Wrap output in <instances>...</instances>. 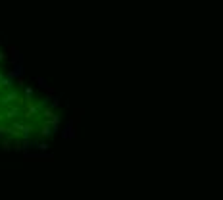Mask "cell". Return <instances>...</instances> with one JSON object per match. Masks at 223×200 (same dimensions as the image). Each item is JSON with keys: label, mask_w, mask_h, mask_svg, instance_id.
Listing matches in <instances>:
<instances>
[{"label": "cell", "mask_w": 223, "mask_h": 200, "mask_svg": "<svg viewBox=\"0 0 223 200\" xmlns=\"http://www.w3.org/2000/svg\"><path fill=\"white\" fill-rule=\"evenodd\" d=\"M17 116V108H10L8 110V117H16Z\"/></svg>", "instance_id": "obj_3"}, {"label": "cell", "mask_w": 223, "mask_h": 200, "mask_svg": "<svg viewBox=\"0 0 223 200\" xmlns=\"http://www.w3.org/2000/svg\"><path fill=\"white\" fill-rule=\"evenodd\" d=\"M2 60H6V54H4V52H0V62H2Z\"/></svg>", "instance_id": "obj_4"}, {"label": "cell", "mask_w": 223, "mask_h": 200, "mask_svg": "<svg viewBox=\"0 0 223 200\" xmlns=\"http://www.w3.org/2000/svg\"><path fill=\"white\" fill-rule=\"evenodd\" d=\"M25 73V69H23V63H17L16 66V69L13 71H10L8 73V79H13V77H17V79H21V75Z\"/></svg>", "instance_id": "obj_1"}, {"label": "cell", "mask_w": 223, "mask_h": 200, "mask_svg": "<svg viewBox=\"0 0 223 200\" xmlns=\"http://www.w3.org/2000/svg\"><path fill=\"white\" fill-rule=\"evenodd\" d=\"M10 54H12V62L13 63H21V54H19V50L16 46H10Z\"/></svg>", "instance_id": "obj_2"}]
</instances>
